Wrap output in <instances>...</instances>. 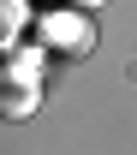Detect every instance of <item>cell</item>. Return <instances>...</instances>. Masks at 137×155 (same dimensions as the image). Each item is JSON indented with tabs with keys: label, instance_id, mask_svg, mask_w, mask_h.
<instances>
[{
	"label": "cell",
	"instance_id": "obj_1",
	"mask_svg": "<svg viewBox=\"0 0 137 155\" xmlns=\"http://www.w3.org/2000/svg\"><path fill=\"white\" fill-rule=\"evenodd\" d=\"M36 30H42V42H54L60 54H90V48H96V30H90L78 12H42Z\"/></svg>",
	"mask_w": 137,
	"mask_h": 155
},
{
	"label": "cell",
	"instance_id": "obj_2",
	"mask_svg": "<svg viewBox=\"0 0 137 155\" xmlns=\"http://www.w3.org/2000/svg\"><path fill=\"white\" fill-rule=\"evenodd\" d=\"M36 78H24L12 72V84H0V119H24V114H36Z\"/></svg>",
	"mask_w": 137,
	"mask_h": 155
},
{
	"label": "cell",
	"instance_id": "obj_3",
	"mask_svg": "<svg viewBox=\"0 0 137 155\" xmlns=\"http://www.w3.org/2000/svg\"><path fill=\"white\" fill-rule=\"evenodd\" d=\"M24 24H30V0H0V54L18 42Z\"/></svg>",
	"mask_w": 137,
	"mask_h": 155
},
{
	"label": "cell",
	"instance_id": "obj_4",
	"mask_svg": "<svg viewBox=\"0 0 137 155\" xmlns=\"http://www.w3.org/2000/svg\"><path fill=\"white\" fill-rule=\"evenodd\" d=\"M78 6H101V0H78Z\"/></svg>",
	"mask_w": 137,
	"mask_h": 155
}]
</instances>
